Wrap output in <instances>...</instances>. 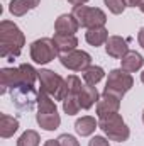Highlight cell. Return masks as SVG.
<instances>
[{
  "label": "cell",
  "instance_id": "cell-1",
  "mask_svg": "<svg viewBox=\"0 0 144 146\" xmlns=\"http://www.w3.org/2000/svg\"><path fill=\"white\" fill-rule=\"evenodd\" d=\"M24 44H26V36L15 22L12 21L0 22V56L3 60L14 61V58H17L22 53Z\"/></svg>",
  "mask_w": 144,
  "mask_h": 146
},
{
  "label": "cell",
  "instance_id": "cell-2",
  "mask_svg": "<svg viewBox=\"0 0 144 146\" xmlns=\"http://www.w3.org/2000/svg\"><path fill=\"white\" fill-rule=\"evenodd\" d=\"M39 80V73L34 66L22 63L17 68H2L0 70V94H7V90H12L20 85H34Z\"/></svg>",
  "mask_w": 144,
  "mask_h": 146
},
{
  "label": "cell",
  "instance_id": "cell-3",
  "mask_svg": "<svg viewBox=\"0 0 144 146\" xmlns=\"http://www.w3.org/2000/svg\"><path fill=\"white\" fill-rule=\"evenodd\" d=\"M98 127L104 131V134L107 136L110 141H117V143H124L129 139L131 131L127 127V124L124 122L122 115L119 112L110 114L105 117H100L98 121Z\"/></svg>",
  "mask_w": 144,
  "mask_h": 146
},
{
  "label": "cell",
  "instance_id": "cell-4",
  "mask_svg": "<svg viewBox=\"0 0 144 146\" xmlns=\"http://www.w3.org/2000/svg\"><path fill=\"white\" fill-rule=\"evenodd\" d=\"M39 83H41V92H46L51 95L54 100H65L68 92H66V82L61 75L51 72V70H39Z\"/></svg>",
  "mask_w": 144,
  "mask_h": 146
},
{
  "label": "cell",
  "instance_id": "cell-5",
  "mask_svg": "<svg viewBox=\"0 0 144 146\" xmlns=\"http://www.w3.org/2000/svg\"><path fill=\"white\" fill-rule=\"evenodd\" d=\"M73 15L76 17L78 24L85 29H92V27H102L107 22V15L102 9L98 7H88V5H80V7H73Z\"/></svg>",
  "mask_w": 144,
  "mask_h": 146
},
{
  "label": "cell",
  "instance_id": "cell-6",
  "mask_svg": "<svg viewBox=\"0 0 144 146\" xmlns=\"http://www.w3.org/2000/svg\"><path fill=\"white\" fill-rule=\"evenodd\" d=\"M134 87V78L132 75L127 72H124L122 68H115V70H110L107 76V83H105V90L112 95H117V97H124L131 88Z\"/></svg>",
  "mask_w": 144,
  "mask_h": 146
},
{
  "label": "cell",
  "instance_id": "cell-7",
  "mask_svg": "<svg viewBox=\"0 0 144 146\" xmlns=\"http://www.w3.org/2000/svg\"><path fill=\"white\" fill-rule=\"evenodd\" d=\"M29 53H31V60L34 63H37V65H48L59 54L56 46H54V42H53V37L36 39L31 44Z\"/></svg>",
  "mask_w": 144,
  "mask_h": 146
},
{
  "label": "cell",
  "instance_id": "cell-8",
  "mask_svg": "<svg viewBox=\"0 0 144 146\" xmlns=\"http://www.w3.org/2000/svg\"><path fill=\"white\" fill-rule=\"evenodd\" d=\"M37 92L34 88V85H20L10 90V97L12 102L17 109L20 110H31L34 107V104H37Z\"/></svg>",
  "mask_w": 144,
  "mask_h": 146
},
{
  "label": "cell",
  "instance_id": "cell-9",
  "mask_svg": "<svg viewBox=\"0 0 144 146\" xmlns=\"http://www.w3.org/2000/svg\"><path fill=\"white\" fill-rule=\"evenodd\" d=\"M59 61L65 68H68L71 72H83L92 65V56L87 51L75 49V51H70V53L59 54Z\"/></svg>",
  "mask_w": 144,
  "mask_h": 146
},
{
  "label": "cell",
  "instance_id": "cell-10",
  "mask_svg": "<svg viewBox=\"0 0 144 146\" xmlns=\"http://www.w3.org/2000/svg\"><path fill=\"white\" fill-rule=\"evenodd\" d=\"M120 100H122L120 97L112 95V94H108V92H104V94L100 95L98 102H97V115H98V119L119 112V109H120Z\"/></svg>",
  "mask_w": 144,
  "mask_h": 146
},
{
  "label": "cell",
  "instance_id": "cell-11",
  "mask_svg": "<svg viewBox=\"0 0 144 146\" xmlns=\"http://www.w3.org/2000/svg\"><path fill=\"white\" fill-rule=\"evenodd\" d=\"M105 51L110 58H115V60H122L127 53H129V46H127V41L120 36H110L105 42Z\"/></svg>",
  "mask_w": 144,
  "mask_h": 146
},
{
  "label": "cell",
  "instance_id": "cell-12",
  "mask_svg": "<svg viewBox=\"0 0 144 146\" xmlns=\"http://www.w3.org/2000/svg\"><path fill=\"white\" fill-rule=\"evenodd\" d=\"M98 99H100V95H98L95 85H88V83H85V85L80 88V92H78L80 106H81V109H85V110L92 109V107L98 102Z\"/></svg>",
  "mask_w": 144,
  "mask_h": 146
},
{
  "label": "cell",
  "instance_id": "cell-13",
  "mask_svg": "<svg viewBox=\"0 0 144 146\" xmlns=\"http://www.w3.org/2000/svg\"><path fill=\"white\" fill-rule=\"evenodd\" d=\"M78 27H80V24L73 14H63L54 22V31L59 34H75L78 31Z\"/></svg>",
  "mask_w": 144,
  "mask_h": 146
},
{
  "label": "cell",
  "instance_id": "cell-14",
  "mask_svg": "<svg viewBox=\"0 0 144 146\" xmlns=\"http://www.w3.org/2000/svg\"><path fill=\"white\" fill-rule=\"evenodd\" d=\"M53 42L58 49L59 54H65V53H70V51H75L76 46H78V37L75 34H59L56 33L53 36Z\"/></svg>",
  "mask_w": 144,
  "mask_h": 146
},
{
  "label": "cell",
  "instance_id": "cell-15",
  "mask_svg": "<svg viewBox=\"0 0 144 146\" xmlns=\"http://www.w3.org/2000/svg\"><path fill=\"white\" fill-rule=\"evenodd\" d=\"M143 65H144V58L137 53V51H131V49H129V53L120 60V68L127 73L139 72V70L143 68Z\"/></svg>",
  "mask_w": 144,
  "mask_h": 146
},
{
  "label": "cell",
  "instance_id": "cell-16",
  "mask_svg": "<svg viewBox=\"0 0 144 146\" xmlns=\"http://www.w3.org/2000/svg\"><path fill=\"white\" fill-rule=\"evenodd\" d=\"M36 121L39 127H42L44 131H54L61 124V117L58 112H37Z\"/></svg>",
  "mask_w": 144,
  "mask_h": 146
},
{
  "label": "cell",
  "instance_id": "cell-17",
  "mask_svg": "<svg viewBox=\"0 0 144 146\" xmlns=\"http://www.w3.org/2000/svg\"><path fill=\"white\" fill-rule=\"evenodd\" d=\"M97 127H98V122H97L95 117H92V115H83V117L76 119V122H75V131H76V134L81 136V138L92 136Z\"/></svg>",
  "mask_w": 144,
  "mask_h": 146
},
{
  "label": "cell",
  "instance_id": "cell-18",
  "mask_svg": "<svg viewBox=\"0 0 144 146\" xmlns=\"http://www.w3.org/2000/svg\"><path fill=\"white\" fill-rule=\"evenodd\" d=\"M19 129V121L9 114H0V136L3 139L12 138Z\"/></svg>",
  "mask_w": 144,
  "mask_h": 146
},
{
  "label": "cell",
  "instance_id": "cell-19",
  "mask_svg": "<svg viewBox=\"0 0 144 146\" xmlns=\"http://www.w3.org/2000/svg\"><path fill=\"white\" fill-rule=\"evenodd\" d=\"M108 31L105 29V26H102V27H92V29H87V33H85V39H87V42L88 44H92V46H102V44H105L108 39Z\"/></svg>",
  "mask_w": 144,
  "mask_h": 146
},
{
  "label": "cell",
  "instance_id": "cell-20",
  "mask_svg": "<svg viewBox=\"0 0 144 146\" xmlns=\"http://www.w3.org/2000/svg\"><path fill=\"white\" fill-rule=\"evenodd\" d=\"M81 76H83L85 83H88V85H97V83L105 76V72H104V68H102V66L90 65L87 70H83V72H81Z\"/></svg>",
  "mask_w": 144,
  "mask_h": 146
},
{
  "label": "cell",
  "instance_id": "cell-21",
  "mask_svg": "<svg viewBox=\"0 0 144 146\" xmlns=\"http://www.w3.org/2000/svg\"><path fill=\"white\" fill-rule=\"evenodd\" d=\"M37 112H58L56 107V102L51 95H48L46 92H41L39 90V95H37Z\"/></svg>",
  "mask_w": 144,
  "mask_h": 146
},
{
  "label": "cell",
  "instance_id": "cell-22",
  "mask_svg": "<svg viewBox=\"0 0 144 146\" xmlns=\"http://www.w3.org/2000/svg\"><path fill=\"white\" fill-rule=\"evenodd\" d=\"M41 143V138H39V133L34 129H27L24 131L19 139H17V146H39Z\"/></svg>",
  "mask_w": 144,
  "mask_h": 146
},
{
  "label": "cell",
  "instance_id": "cell-23",
  "mask_svg": "<svg viewBox=\"0 0 144 146\" xmlns=\"http://www.w3.org/2000/svg\"><path fill=\"white\" fill-rule=\"evenodd\" d=\"M29 10H31V7L27 5L26 0H12V2L9 3V12H10L12 15H15V17H22V15H26Z\"/></svg>",
  "mask_w": 144,
  "mask_h": 146
},
{
  "label": "cell",
  "instance_id": "cell-24",
  "mask_svg": "<svg viewBox=\"0 0 144 146\" xmlns=\"http://www.w3.org/2000/svg\"><path fill=\"white\" fill-rule=\"evenodd\" d=\"M80 109H81V106H80L78 95H68V97L63 100V110H65L68 115H75V114H78Z\"/></svg>",
  "mask_w": 144,
  "mask_h": 146
},
{
  "label": "cell",
  "instance_id": "cell-25",
  "mask_svg": "<svg viewBox=\"0 0 144 146\" xmlns=\"http://www.w3.org/2000/svg\"><path fill=\"white\" fill-rule=\"evenodd\" d=\"M65 82H66V92H68V95H78L80 88L83 87L81 80H80L76 75H70L68 78H65ZM68 95H66V97H68Z\"/></svg>",
  "mask_w": 144,
  "mask_h": 146
},
{
  "label": "cell",
  "instance_id": "cell-26",
  "mask_svg": "<svg viewBox=\"0 0 144 146\" xmlns=\"http://www.w3.org/2000/svg\"><path fill=\"white\" fill-rule=\"evenodd\" d=\"M104 3L107 5V9L112 12V14H115V15H120L124 10H126V0H104Z\"/></svg>",
  "mask_w": 144,
  "mask_h": 146
},
{
  "label": "cell",
  "instance_id": "cell-27",
  "mask_svg": "<svg viewBox=\"0 0 144 146\" xmlns=\"http://www.w3.org/2000/svg\"><path fill=\"white\" fill-rule=\"evenodd\" d=\"M58 141H59V146H80L78 139L71 134H61L58 138Z\"/></svg>",
  "mask_w": 144,
  "mask_h": 146
},
{
  "label": "cell",
  "instance_id": "cell-28",
  "mask_svg": "<svg viewBox=\"0 0 144 146\" xmlns=\"http://www.w3.org/2000/svg\"><path fill=\"white\" fill-rule=\"evenodd\" d=\"M88 146H110V145H108L107 138H104V136H93L88 141Z\"/></svg>",
  "mask_w": 144,
  "mask_h": 146
},
{
  "label": "cell",
  "instance_id": "cell-29",
  "mask_svg": "<svg viewBox=\"0 0 144 146\" xmlns=\"http://www.w3.org/2000/svg\"><path fill=\"white\" fill-rule=\"evenodd\" d=\"M137 41H139V46L144 49V27H141L137 33Z\"/></svg>",
  "mask_w": 144,
  "mask_h": 146
},
{
  "label": "cell",
  "instance_id": "cell-30",
  "mask_svg": "<svg viewBox=\"0 0 144 146\" xmlns=\"http://www.w3.org/2000/svg\"><path fill=\"white\" fill-rule=\"evenodd\" d=\"M143 0H126V5L127 7H139Z\"/></svg>",
  "mask_w": 144,
  "mask_h": 146
},
{
  "label": "cell",
  "instance_id": "cell-31",
  "mask_svg": "<svg viewBox=\"0 0 144 146\" xmlns=\"http://www.w3.org/2000/svg\"><path fill=\"white\" fill-rule=\"evenodd\" d=\"M88 0H68V3H71L73 7H80V5H85Z\"/></svg>",
  "mask_w": 144,
  "mask_h": 146
},
{
  "label": "cell",
  "instance_id": "cell-32",
  "mask_svg": "<svg viewBox=\"0 0 144 146\" xmlns=\"http://www.w3.org/2000/svg\"><path fill=\"white\" fill-rule=\"evenodd\" d=\"M26 2H27V5H29V7H31V10H32V9H36L37 5H39V2H41V0H26Z\"/></svg>",
  "mask_w": 144,
  "mask_h": 146
},
{
  "label": "cell",
  "instance_id": "cell-33",
  "mask_svg": "<svg viewBox=\"0 0 144 146\" xmlns=\"http://www.w3.org/2000/svg\"><path fill=\"white\" fill-rule=\"evenodd\" d=\"M44 146H59V141L58 139H48L44 143Z\"/></svg>",
  "mask_w": 144,
  "mask_h": 146
},
{
  "label": "cell",
  "instance_id": "cell-34",
  "mask_svg": "<svg viewBox=\"0 0 144 146\" xmlns=\"http://www.w3.org/2000/svg\"><path fill=\"white\" fill-rule=\"evenodd\" d=\"M139 9H141V12H143V14H144V0H143V2H141V5H139Z\"/></svg>",
  "mask_w": 144,
  "mask_h": 146
},
{
  "label": "cell",
  "instance_id": "cell-35",
  "mask_svg": "<svg viewBox=\"0 0 144 146\" xmlns=\"http://www.w3.org/2000/svg\"><path fill=\"white\" fill-rule=\"evenodd\" d=\"M141 82H143V83H144V72L141 73Z\"/></svg>",
  "mask_w": 144,
  "mask_h": 146
},
{
  "label": "cell",
  "instance_id": "cell-36",
  "mask_svg": "<svg viewBox=\"0 0 144 146\" xmlns=\"http://www.w3.org/2000/svg\"><path fill=\"white\" fill-rule=\"evenodd\" d=\"M143 122H144V110H143Z\"/></svg>",
  "mask_w": 144,
  "mask_h": 146
}]
</instances>
